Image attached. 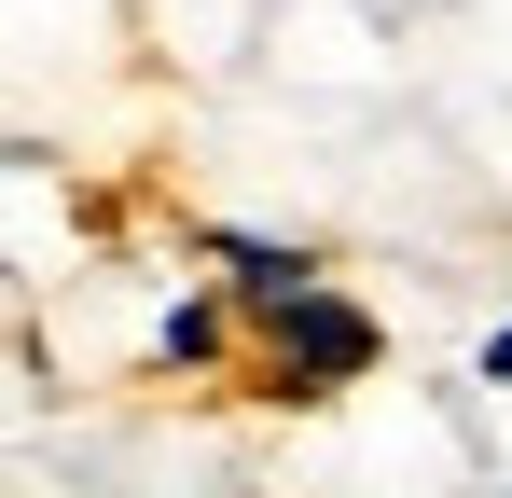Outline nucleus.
<instances>
[{"label": "nucleus", "instance_id": "1", "mask_svg": "<svg viewBox=\"0 0 512 498\" xmlns=\"http://www.w3.org/2000/svg\"><path fill=\"white\" fill-rule=\"evenodd\" d=\"M250 305V332H263V402H333V388H374V360H388V319L346 291L333 263L319 277H291V291H236Z\"/></svg>", "mask_w": 512, "mask_h": 498}, {"label": "nucleus", "instance_id": "3", "mask_svg": "<svg viewBox=\"0 0 512 498\" xmlns=\"http://www.w3.org/2000/svg\"><path fill=\"white\" fill-rule=\"evenodd\" d=\"M194 249H208L236 291H291V277H319V249H305V236H236V222H194Z\"/></svg>", "mask_w": 512, "mask_h": 498}, {"label": "nucleus", "instance_id": "2", "mask_svg": "<svg viewBox=\"0 0 512 498\" xmlns=\"http://www.w3.org/2000/svg\"><path fill=\"white\" fill-rule=\"evenodd\" d=\"M236 332H250L236 291H180L167 319H153V374H222V360H236Z\"/></svg>", "mask_w": 512, "mask_h": 498}, {"label": "nucleus", "instance_id": "4", "mask_svg": "<svg viewBox=\"0 0 512 498\" xmlns=\"http://www.w3.org/2000/svg\"><path fill=\"white\" fill-rule=\"evenodd\" d=\"M471 388H512V319L485 332V346H471Z\"/></svg>", "mask_w": 512, "mask_h": 498}]
</instances>
